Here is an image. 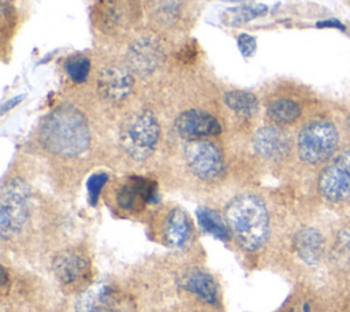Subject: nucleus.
Returning <instances> with one entry per match:
<instances>
[{"label":"nucleus","instance_id":"obj_1","mask_svg":"<svg viewBox=\"0 0 350 312\" xmlns=\"http://www.w3.org/2000/svg\"><path fill=\"white\" fill-rule=\"evenodd\" d=\"M40 141L51 153L74 157L89 148L90 131L83 114L72 105L55 108L42 122Z\"/></svg>","mask_w":350,"mask_h":312},{"label":"nucleus","instance_id":"obj_2","mask_svg":"<svg viewBox=\"0 0 350 312\" xmlns=\"http://www.w3.org/2000/svg\"><path fill=\"white\" fill-rule=\"evenodd\" d=\"M224 220L246 250L258 249L269 233V213L264 201L250 193L234 197L224 209Z\"/></svg>","mask_w":350,"mask_h":312},{"label":"nucleus","instance_id":"obj_3","mask_svg":"<svg viewBox=\"0 0 350 312\" xmlns=\"http://www.w3.org/2000/svg\"><path fill=\"white\" fill-rule=\"evenodd\" d=\"M340 148V131L328 118H316L305 123L297 135V153L302 163L317 166L327 163Z\"/></svg>","mask_w":350,"mask_h":312},{"label":"nucleus","instance_id":"obj_4","mask_svg":"<svg viewBox=\"0 0 350 312\" xmlns=\"http://www.w3.org/2000/svg\"><path fill=\"white\" fill-rule=\"evenodd\" d=\"M160 126L150 111H139L129 118L120 133L123 151L134 160L148 159L156 148Z\"/></svg>","mask_w":350,"mask_h":312},{"label":"nucleus","instance_id":"obj_5","mask_svg":"<svg viewBox=\"0 0 350 312\" xmlns=\"http://www.w3.org/2000/svg\"><path fill=\"white\" fill-rule=\"evenodd\" d=\"M319 194L329 204L340 205L350 201V144L323 164L317 177Z\"/></svg>","mask_w":350,"mask_h":312},{"label":"nucleus","instance_id":"obj_6","mask_svg":"<svg viewBox=\"0 0 350 312\" xmlns=\"http://www.w3.org/2000/svg\"><path fill=\"white\" fill-rule=\"evenodd\" d=\"M30 190L25 181L12 178L1 187L0 234L3 238L18 234L29 218Z\"/></svg>","mask_w":350,"mask_h":312},{"label":"nucleus","instance_id":"obj_7","mask_svg":"<svg viewBox=\"0 0 350 312\" xmlns=\"http://www.w3.org/2000/svg\"><path fill=\"white\" fill-rule=\"evenodd\" d=\"M185 159L191 172L202 181H215L224 172L223 155L208 140L189 141L185 146Z\"/></svg>","mask_w":350,"mask_h":312},{"label":"nucleus","instance_id":"obj_8","mask_svg":"<svg viewBox=\"0 0 350 312\" xmlns=\"http://www.w3.org/2000/svg\"><path fill=\"white\" fill-rule=\"evenodd\" d=\"M133 86L134 75L129 66L109 64L98 73L97 92L107 101H123L131 93Z\"/></svg>","mask_w":350,"mask_h":312},{"label":"nucleus","instance_id":"obj_9","mask_svg":"<svg viewBox=\"0 0 350 312\" xmlns=\"http://www.w3.org/2000/svg\"><path fill=\"white\" fill-rule=\"evenodd\" d=\"M127 66L139 75L152 74L163 62L164 51L160 42L152 37H142L130 44L127 53Z\"/></svg>","mask_w":350,"mask_h":312},{"label":"nucleus","instance_id":"obj_10","mask_svg":"<svg viewBox=\"0 0 350 312\" xmlns=\"http://www.w3.org/2000/svg\"><path fill=\"white\" fill-rule=\"evenodd\" d=\"M175 131L187 141L204 140L221 131L219 120L201 109H187L182 112L174 123Z\"/></svg>","mask_w":350,"mask_h":312},{"label":"nucleus","instance_id":"obj_11","mask_svg":"<svg viewBox=\"0 0 350 312\" xmlns=\"http://www.w3.org/2000/svg\"><path fill=\"white\" fill-rule=\"evenodd\" d=\"M75 312H130L120 296L107 283H96L77 300Z\"/></svg>","mask_w":350,"mask_h":312},{"label":"nucleus","instance_id":"obj_12","mask_svg":"<svg viewBox=\"0 0 350 312\" xmlns=\"http://www.w3.org/2000/svg\"><path fill=\"white\" fill-rule=\"evenodd\" d=\"M253 146L262 159L280 161L288 156L291 140L282 127L268 125L257 130L253 138Z\"/></svg>","mask_w":350,"mask_h":312},{"label":"nucleus","instance_id":"obj_13","mask_svg":"<svg viewBox=\"0 0 350 312\" xmlns=\"http://www.w3.org/2000/svg\"><path fill=\"white\" fill-rule=\"evenodd\" d=\"M116 200L123 209H141L145 204H152L157 201L156 183L145 178H130L124 185L119 187Z\"/></svg>","mask_w":350,"mask_h":312},{"label":"nucleus","instance_id":"obj_14","mask_svg":"<svg viewBox=\"0 0 350 312\" xmlns=\"http://www.w3.org/2000/svg\"><path fill=\"white\" fill-rule=\"evenodd\" d=\"M294 249L297 256L308 265L317 264L325 250L323 234L314 227H304L294 235Z\"/></svg>","mask_w":350,"mask_h":312},{"label":"nucleus","instance_id":"obj_15","mask_svg":"<svg viewBox=\"0 0 350 312\" xmlns=\"http://www.w3.org/2000/svg\"><path fill=\"white\" fill-rule=\"evenodd\" d=\"M52 270L60 283L71 285L88 272V261L74 250H62L53 257Z\"/></svg>","mask_w":350,"mask_h":312},{"label":"nucleus","instance_id":"obj_16","mask_svg":"<svg viewBox=\"0 0 350 312\" xmlns=\"http://www.w3.org/2000/svg\"><path fill=\"white\" fill-rule=\"evenodd\" d=\"M182 286L205 302L215 304L217 301V285L213 278L201 268L186 271L182 278Z\"/></svg>","mask_w":350,"mask_h":312},{"label":"nucleus","instance_id":"obj_17","mask_svg":"<svg viewBox=\"0 0 350 312\" xmlns=\"http://www.w3.org/2000/svg\"><path fill=\"white\" fill-rule=\"evenodd\" d=\"M191 235V224L186 212L174 208L165 220V238L172 246H183Z\"/></svg>","mask_w":350,"mask_h":312},{"label":"nucleus","instance_id":"obj_18","mask_svg":"<svg viewBox=\"0 0 350 312\" xmlns=\"http://www.w3.org/2000/svg\"><path fill=\"white\" fill-rule=\"evenodd\" d=\"M301 105L293 99H278L268 105V116L280 126L291 125L301 118Z\"/></svg>","mask_w":350,"mask_h":312},{"label":"nucleus","instance_id":"obj_19","mask_svg":"<svg viewBox=\"0 0 350 312\" xmlns=\"http://www.w3.org/2000/svg\"><path fill=\"white\" fill-rule=\"evenodd\" d=\"M196 213H197V220L205 233L221 241L228 239L230 229L226 220H223L217 212L206 207H198Z\"/></svg>","mask_w":350,"mask_h":312},{"label":"nucleus","instance_id":"obj_20","mask_svg":"<svg viewBox=\"0 0 350 312\" xmlns=\"http://www.w3.org/2000/svg\"><path fill=\"white\" fill-rule=\"evenodd\" d=\"M226 105L241 116H253L258 109L257 97L247 90H231L224 94Z\"/></svg>","mask_w":350,"mask_h":312},{"label":"nucleus","instance_id":"obj_21","mask_svg":"<svg viewBox=\"0 0 350 312\" xmlns=\"http://www.w3.org/2000/svg\"><path fill=\"white\" fill-rule=\"evenodd\" d=\"M332 252L339 267L350 268V226H343L336 231Z\"/></svg>","mask_w":350,"mask_h":312},{"label":"nucleus","instance_id":"obj_22","mask_svg":"<svg viewBox=\"0 0 350 312\" xmlns=\"http://www.w3.org/2000/svg\"><path fill=\"white\" fill-rule=\"evenodd\" d=\"M66 70L74 82H83L88 78L90 70V62L88 57L78 56L67 62Z\"/></svg>","mask_w":350,"mask_h":312},{"label":"nucleus","instance_id":"obj_23","mask_svg":"<svg viewBox=\"0 0 350 312\" xmlns=\"http://www.w3.org/2000/svg\"><path fill=\"white\" fill-rule=\"evenodd\" d=\"M107 181H108V175L105 172H96L89 177L86 182V189H88L89 201L92 203V205H96L98 196L101 193V189L104 187Z\"/></svg>","mask_w":350,"mask_h":312},{"label":"nucleus","instance_id":"obj_24","mask_svg":"<svg viewBox=\"0 0 350 312\" xmlns=\"http://www.w3.org/2000/svg\"><path fill=\"white\" fill-rule=\"evenodd\" d=\"M267 10L265 5H253V7H242V8H232L231 12H234V21L237 22H247L253 18L260 16Z\"/></svg>","mask_w":350,"mask_h":312},{"label":"nucleus","instance_id":"obj_25","mask_svg":"<svg viewBox=\"0 0 350 312\" xmlns=\"http://www.w3.org/2000/svg\"><path fill=\"white\" fill-rule=\"evenodd\" d=\"M238 48L245 57H249L256 51V40L249 34H241L238 37Z\"/></svg>","mask_w":350,"mask_h":312},{"label":"nucleus","instance_id":"obj_26","mask_svg":"<svg viewBox=\"0 0 350 312\" xmlns=\"http://www.w3.org/2000/svg\"><path fill=\"white\" fill-rule=\"evenodd\" d=\"M23 97H25V94H19V96H15V97H12L11 100L5 101V103L3 104V107H1V114H5L8 109L14 108L16 104H19V101L23 100Z\"/></svg>","mask_w":350,"mask_h":312},{"label":"nucleus","instance_id":"obj_27","mask_svg":"<svg viewBox=\"0 0 350 312\" xmlns=\"http://www.w3.org/2000/svg\"><path fill=\"white\" fill-rule=\"evenodd\" d=\"M345 130L350 135V109H349V112L345 116Z\"/></svg>","mask_w":350,"mask_h":312},{"label":"nucleus","instance_id":"obj_28","mask_svg":"<svg viewBox=\"0 0 350 312\" xmlns=\"http://www.w3.org/2000/svg\"><path fill=\"white\" fill-rule=\"evenodd\" d=\"M228 1H241V0H228Z\"/></svg>","mask_w":350,"mask_h":312}]
</instances>
